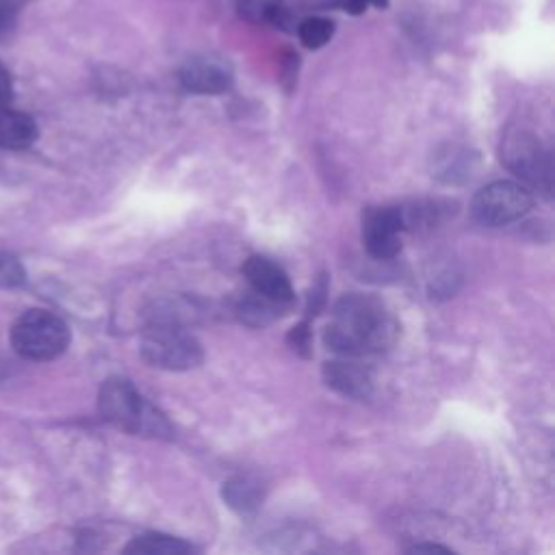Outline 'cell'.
I'll use <instances>...</instances> for the list:
<instances>
[{"mask_svg":"<svg viewBox=\"0 0 555 555\" xmlns=\"http://www.w3.org/2000/svg\"><path fill=\"white\" fill-rule=\"evenodd\" d=\"M17 20V2L0 0V37H7L15 28Z\"/></svg>","mask_w":555,"mask_h":555,"instance_id":"e0dca14e","label":"cell"},{"mask_svg":"<svg viewBox=\"0 0 555 555\" xmlns=\"http://www.w3.org/2000/svg\"><path fill=\"white\" fill-rule=\"evenodd\" d=\"M243 275L247 278L251 291L278 306H288L293 301V286L288 275L273 260L264 256H249L243 264Z\"/></svg>","mask_w":555,"mask_h":555,"instance_id":"9c48e42d","label":"cell"},{"mask_svg":"<svg viewBox=\"0 0 555 555\" xmlns=\"http://www.w3.org/2000/svg\"><path fill=\"white\" fill-rule=\"evenodd\" d=\"M11 98H13V80L9 69L0 63V106H9Z\"/></svg>","mask_w":555,"mask_h":555,"instance_id":"ffe728a7","label":"cell"},{"mask_svg":"<svg viewBox=\"0 0 555 555\" xmlns=\"http://www.w3.org/2000/svg\"><path fill=\"white\" fill-rule=\"evenodd\" d=\"M37 124L30 115L0 106V147L26 150L37 141Z\"/></svg>","mask_w":555,"mask_h":555,"instance_id":"8fae6325","label":"cell"},{"mask_svg":"<svg viewBox=\"0 0 555 555\" xmlns=\"http://www.w3.org/2000/svg\"><path fill=\"white\" fill-rule=\"evenodd\" d=\"M410 553H449V548H444L440 544H414L410 548Z\"/></svg>","mask_w":555,"mask_h":555,"instance_id":"44dd1931","label":"cell"},{"mask_svg":"<svg viewBox=\"0 0 555 555\" xmlns=\"http://www.w3.org/2000/svg\"><path fill=\"white\" fill-rule=\"evenodd\" d=\"M180 82L193 93L215 95L223 93L232 85V67L228 61L215 54H199L189 59L180 69Z\"/></svg>","mask_w":555,"mask_h":555,"instance_id":"ba28073f","label":"cell"},{"mask_svg":"<svg viewBox=\"0 0 555 555\" xmlns=\"http://www.w3.org/2000/svg\"><path fill=\"white\" fill-rule=\"evenodd\" d=\"M69 338L67 323L59 314L41 308L26 310L11 327L13 349L22 358L37 362L59 358L67 349Z\"/></svg>","mask_w":555,"mask_h":555,"instance_id":"3957f363","label":"cell"},{"mask_svg":"<svg viewBox=\"0 0 555 555\" xmlns=\"http://www.w3.org/2000/svg\"><path fill=\"white\" fill-rule=\"evenodd\" d=\"M403 212L395 206L371 208L362 221V241L366 251L377 258L386 260L399 254L401 249V232H403Z\"/></svg>","mask_w":555,"mask_h":555,"instance_id":"52a82bcc","label":"cell"},{"mask_svg":"<svg viewBox=\"0 0 555 555\" xmlns=\"http://www.w3.org/2000/svg\"><path fill=\"white\" fill-rule=\"evenodd\" d=\"M124 551L137 555H182L191 551V544L165 533H145L137 535Z\"/></svg>","mask_w":555,"mask_h":555,"instance_id":"5bb4252c","label":"cell"},{"mask_svg":"<svg viewBox=\"0 0 555 555\" xmlns=\"http://www.w3.org/2000/svg\"><path fill=\"white\" fill-rule=\"evenodd\" d=\"M288 343L295 351H299L301 356H308V347H310V332H308V323H299L291 330L288 334Z\"/></svg>","mask_w":555,"mask_h":555,"instance_id":"ac0fdd59","label":"cell"},{"mask_svg":"<svg viewBox=\"0 0 555 555\" xmlns=\"http://www.w3.org/2000/svg\"><path fill=\"white\" fill-rule=\"evenodd\" d=\"M297 35L306 48H323L334 35V22L323 15H310L297 24Z\"/></svg>","mask_w":555,"mask_h":555,"instance_id":"9a60e30c","label":"cell"},{"mask_svg":"<svg viewBox=\"0 0 555 555\" xmlns=\"http://www.w3.org/2000/svg\"><path fill=\"white\" fill-rule=\"evenodd\" d=\"M323 379L330 388L351 399H366L373 388V379L366 369L349 360H332L323 364Z\"/></svg>","mask_w":555,"mask_h":555,"instance_id":"30bf717a","label":"cell"},{"mask_svg":"<svg viewBox=\"0 0 555 555\" xmlns=\"http://www.w3.org/2000/svg\"><path fill=\"white\" fill-rule=\"evenodd\" d=\"M24 282H26V271L22 262L11 254L0 251V288L2 291L20 288L24 286Z\"/></svg>","mask_w":555,"mask_h":555,"instance_id":"2e32d148","label":"cell"},{"mask_svg":"<svg viewBox=\"0 0 555 555\" xmlns=\"http://www.w3.org/2000/svg\"><path fill=\"white\" fill-rule=\"evenodd\" d=\"M221 496L228 503V507H232L234 512L251 514L260 507L264 490H262V483L251 475H238L223 483Z\"/></svg>","mask_w":555,"mask_h":555,"instance_id":"4fadbf2b","label":"cell"},{"mask_svg":"<svg viewBox=\"0 0 555 555\" xmlns=\"http://www.w3.org/2000/svg\"><path fill=\"white\" fill-rule=\"evenodd\" d=\"M531 206L533 195L527 186L512 180H496L475 195L473 215L479 223L499 228L522 219Z\"/></svg>","mask_w":555,"mask_h":555,"instance_id":"8992f818","label":"cell"},{"mask_svg":"<svg viewBox=\"0 0 555 555\" xmlns=\"http://www.w3.org/2000/svg\"><path fill=\"white\" fill-rule=\"evenodd\" d=\"M501 160L512 173L522 178L527 184L551 193L553 189V163L551 152L527 130H514L503 139Z\"/></svg>","mask_w":555,"mask_h":555,"instance_id":"5b68a950","label":"cell"},{"mask_svg":"<svg viewBox=\"0 0 555 555\" xmlns=\"http://www.w3.org/2000/svg\"><path fill=\"white\" fill-rule=\"evenodd\" d=\"M141 356L156 369L189 371L204 360V349L184 327L171 321H156L141 336Z\"/></svg>","mask_w":555,"mask_h":555,"instance_id":"277c9868","label":"cell"},{"mask_svg":"<svg viewBox=\"0 0 555 555\" xmlns=\"http://www.w3.org/2000/svg\"><path fill=\"white\" fill-rule=\"evenodd\" d=\"M395 334L397 323L379 299L351 293L336 301L332 321L323 332V343L336 353L356 358L388 349Z\"/></svg>","mask_w":555,"mask_h":555,"instance_id":"6da1fadb","label":"cell"},{"mask_svg":"<svg viewBox=\"0 0 555 555\" xmlns=\"http://www.w3.org/2000/svg\"><path fill=\"white\" fill-rule=\"evenodd\" d=\"M100 414L111 425L141 436L171 438V425L167 418L152 408L141 392L124 377H108L98 397Z\"/></svg>","mask_w":555,"mask_h":555,"instance_id":"7a4b0ae2","label":"cell"},{"mask_svg":"<svg viewBox=\"0 0 555 555\" xmlns=\"http://www.w3.org/2000/svg\"><path fill=\"white\" fill-rule=\"evenodd\" d=\"M238 15L251 24H269L286 28L293 24V7L288 0H238Z\"/></svg>","mask_w":555,"mask_h":555,"instance_id":"7c38bea8","label":"cell"},{"mask_svg":"<svg viewBox=\"0 0 555 555\" xmlns=\"http://www.w3.org/2000/svg\"><path fill=\"white\" fill-rule=\"evenodd\" d=\"M334 4H338L343 11H349V13H362L369 4L384 9L388 0H334Z\"/></svg>","mask_w":555,"mask_h":555,"instance_id":"d6986e66","label":"cell"}]
</instances>
